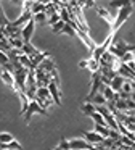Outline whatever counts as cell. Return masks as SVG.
Returning a JSON list of instances; mask_svg holds the SVG:
<instances>
[{
  "mask_svg": "<svg viewBox=\"0 0 135 150\" xmlns=\"http://www.w3.org/2000/svg\"><path fill=\"white\" fill-rule=\"evenodd\" d=\"M132 13H134V5H132V2H125V5L117 11V15H116L114 24H112V28H111V33H112V34L117 33L119 28H121L122 24H124L125 21L129 20V16H130Z\"/></svg>",
  "mask_w": 135,
  "mask_h": 150,
  "instance_id": "6da1fadb",
  "label": "cell"
},
{
  "mask_svg": "<svg viewBox=\"0 0 135 150\" xmlns=\"http://www.w3.org/2000/svg\"><path fill=\"white\" fill-rule=\"evenodd\" d=\"M108 52L112 53L116 58L121 60V57L124 55V53H127V52H135V47H134V45H129V44L125 42V40H122V39H117V40H112V44L109 45Z\"/></svg>",
  "mask_w": 135,
  "mask_h": 150,
  "instance_id": "7a4b0ae2",
  "label": "cell"
},
{
  "mask_svg": "<svg viewBox=\"0 0 135 150\" xmlns=\"http://www.w3.org/2000/svg\"><path fill=\"white\" fill-rule=\"evenodd\" d=\"M114 36H116V34H112V33H111V34H109V36L105 39V40H103V44H101V45H96V47H95V50L92 52V58H93V60L100 62V58L103 57V53H105V52H108L109 45L112 44V40H114Z\"/></svg>",
  "mask_w": 135,
  "mask_h": 150,
  "instance_id": "3957f363",
  "label": "cell"
},
{
  "mask_svg": "<svg viewBox=\"0 0 135 150\" xmlns=\"http://www.w3.org/2000/svg\"><path fill=\"white\" fill-rule=\"evenodd\" d=\"M35 113H39V115H47V110H45V108H42L40 105L37 103V102L35 100H31V103H29V108H27V111H26L24 115H22V118H24V121L26 123H31V118L34 116Z\"/></svg>",
  "mask_w": 135,
  "mask_h": 150,
  "instance_id": "277c9868",
  "label": "cell"
},
{
  "mask_svg": "<svg viewBox=\"0 0 135 150\" xmlns=\"http://www.w3.org/2000/svg\"><path fill=\"white\" fill-rule=\"evenodd\" d=\"M101 74H100V71L93 73L92 74V89H90L89 95H87V102H90L93 97H95L96 94L100 92V89H101Z\"/></svg>",
  "mask_w": 135,
  "mask_h": 150,
  "instance_id": "5b68a950",
  "label": "cell"
},
{
  "mask_svg": "<svg viewBox=\"0 0 135 150\" xmlns=\"http://www.w3.org/2000/svg\"><path fill=\"white\" fill-rule=\"evenodd\" d=\"M31 20H32V13H31V10H27V11H22L15 21H10V24L15 26V28H24Z\"/></svg>",
  "mask_w": 135,
  "mask_h": 150,
  "instance_id": "8992f818",
  "label": "cell"
},
{
  "mask_svg": "<svg viewBox=\"0 0 135 150\" xmlns=\"http://www.w3.org/2000/svg\"><path fill=\"white\" fill-rule=\"evenodd\" d=\"M82 136H84V140L89 142L90 145H100V144H103V140H105V137H101L98 132H95V131H92V132L85 131V132H82Z\"/></svg>",
  "mask_w": 135,
  "mask_h": 150,
  "instance_id": "52a82bcc",
  "label": "cell"
},
{
  "mask_svg": "<svg viewBox=\"0 0 135 150\" xmlns=\"http://www.w3.org/2000/svg\"><path fill=\"white\" fill-rule=\"evenodd\" d=\"M34 28H35V21H34V18H32L21 31V37H22V40H24V44H31V37H32V34H34Z\"/></svg>",
  "mask_w": 135,
  "mask_h": 150,
  "instance_id": "ba28073f",
  "label": "cell"
},
{
  "mask_svg": "<svg viewBox=\"0 0 135 150\" xmlns=\"http://www.w3.org/2000/svg\"><path fill=\"white\" fill-rule=\"evenodd\" d=\"M93 145L85 142L84 139H72L69 140V150H92Z\"/></svg>",
  "mask_w": 135,
  "mask_h": 150,
  "instance_id": "9c48e42d",
  "label": "cell"
},
{
  "mask_svg": "<svg viewBox=\"0 0 135 150\" xmlns=\"http://www.w3.org/2000/svg\"><path fill=\"white\" fill-rule=\"evenodd\" d=\"M48 91H50V95H51V98H53V103L60 107V105H61V92H60V86H58L56 82L51 81L50 84H48Z\"/></svg>",
  "mask_w": 135,
  "mask_h": 150,
  "instance_id": "30bf717a",
  "label": "cell"
},
{
  "mask_svg": "<svg viewBox=\"0 0 135 150\" xmlns=\"http://www.w3.org/2000/svg\"><path fill=\"white\" fill-rule=\"evenodd\" d=\"M76 36L79 37V39L82 40L84 44H85V47H87V49L90 50V52H93V50H95L96 44L93 42L92 39H90V36H89V34H87V33H84L82 29H77V31H76Z\"/></svg>",
  "mask_w": 135,
  "mask_h": 150,
  "instance_id": "8fae6325",
  "label": "cell"
},
{
  "mask_svg": "<svg viewBox=\"0 0 135 150\" xmlns=\"http://www.w3.org/2000/svg\"><path fill=\"white\" fill-rule=\"evenodd\" d=\"M95 10H96V13H98V16L101 18V20H105L106 23L112 28V24H114V16L111 15V11L103 8V7H96V5H95Z\"/></svg>",
  "mask_w": 135,
  "mask_h": 150,
  "instance_id": "7c38bea8",
  "label": "cell"
},
{
  "mask_svg": "<svg viewBox=\"0 0 135 150\" xmlns=\"http://www.w3.org/2000/svg\"><path fill=\"white\" fill-rule=\"evenodd\" d=\"M35 69H42V71H45V73H51L53 69H56V65H55V60L53 58H45L44 62L40 63V65L37 66Z\"/></svg>",
  "mask_w": 135,
  "mask_h": 150,
  "instance_id": "4fadbf2b",
  "label": "cell"
},
{
  "mask_svg": "<svg viewBox=\"0 0 135 150\" xmlns=\"http://www.w3.org/2000/svg\"><path fill=\"white\" fill-rule=\"evenodd\" d=\"M124 82H125V78H122V76H116L114 79L111 81V84H109V87L112 89V91L116 92V94H119V92L122 91V86H124Z\"/></svg>",
  "mask_w": 135,
  "mask_h": 150,
  "instance_id": "5bb4252c",
  "label": "cell"
},
{
  "mask_svg": "<svg viewBox=\"0 0 135 150\" xmlns=\"http://www.w3.org/2000/svg\"><path fill=\"white\" fill-rule=\"evenodd\" d=\"M21 50H22V53H24V55L29 57V58H32V57H35V55H39V53H40V50H37L34 45H32V44H24Z\"/></svg>",
  "mask_w": 135,
  "mask_h": 150,
  "instance_id": "9a60e30c",
  "label": "cell"
},
{
  "mask_svg": "<svg viewBox=\"0 0 135 150\" xmlns=\"http://www.w3.org/2000/svg\"><path fill=\"white\" fill-rule=\"evenodd\" d=\"M0 78H2V81L5 82L6 86H10V87H15V78H13L11 73L2 69V71H0Z\"/></svg>",
  "mask_w": 135,
  "mask_h": 150,
  "instance_id": "2e32d148",
  "label": "cell"
},
{
  "mask_svg": "<svg viewBox=\"0 0 135 150\" xmlns=\"http://www.w3.org/2000/svg\"><path fill=\"white\" fill-rule=\"evenodd\" d=\"M48 57H50V53H48V52H40L39 55L32 57V58H31V63H32V66H34V69L37 68V66L40 65V63L44 62L45 58H48Z\"/></svg>",
  "mask_w": 135,
  "mask_h": 150,
  "instance_id": "e0dca14e",
  "label": "cell"
},
{
  "mask_svg": "<svg viewBox=\"0 0 135 150\" xmlns=\"http://www.w3.org/2000/svg\"><path fill=\"white\" fill-rule=\"evenodd\" d=\"M45 7H47V2H34V4H32V8H31L32 16H34V15H39V13H45Z\"/></svg>",
  "mask_w": 135,
  "mask_h": 150,
  "instance_id": "ac0fdd59",
  "label": "cell"
},
{
  "mask_svg": "<svg viewBox=\"0 0 135 150\" xmlns=\"http://www.w3.org/2000/svg\"><path fill=\"white\" fill-rule=\"evenodd\" d=\"M80 111H82L84 115H87V116H90L92 113H95V105L92 103V102H85V103L80 105Z\"/></svg>",
  "mask_w": 135,
  "mask_h": 150,
  "instance_id": "d6986e66",
  "label": "cell"
},
{
  "mask_svg": "<svg viewBox=\"0 0 135 150\" xmlns=\"http://www.w3.org/2000/svg\"><path fill=\"white\" fill-rule=\"evenodd\" d=\"M100 73H101L103 78L109 79V81H112V79L117 76V73H116L114 69H111V68H101V66H100Z\"/></svg>",
  "mask_w": 135,
  "mask_h": 150,
  "instance_id": "ffe728a7",
  "label": "cell"
},
{
  "mask_svg": "<svg viewBox=\"0 0 135 150\" xmlns=\"http://www.w3.org/2000/svg\"><path fill=\"white\" fill-rule=\"evenodd\" d=\"M18 62L21 63V65L24 66V68H27V69H34V66H32V63H31V58H29L27 55H24V53L18 57Z\"/></svg>",
  "mask_w": 135,
  "mask_h": 150,
  "instance_id": "44dd1931",
  "label": "cell"
},
{
  "mask_svg": "<svg viewBox=\"0 0 135 150\" xmlns=\"http://www.w3.org/2000/svg\"><path fill=\"white\" fill-rule=\"evenodd\" d=\"M0 149L2 150H22V147H21L19 142L13 140V142H10V144H3V145H0Z\"/></svg>",
  "mask_w": 135,
  "mask_h": 150,
  "instance_id": "7402d4cb",
  "label": "cell"
},
{
  "mask_svg": "<svg viewBox=\"0 0 135 150\" xmlns=\"http://www.w3.org/2000/svg\"><path fill=\"white\" fill-rule=\"evenodd\" d=\"M95 132H98L101 137H108L109 136V127L108 126H101V124H95Z\"/></svg>",
  "mask_w": 135,
  "mask_h": 150,
  "instance_id": "603a6c76",
  "label": "cell"
},
{
  "mask_svg": "<svg viewBox=\"0 0 135 150\" xmlns=\"http://www.w3.org/2000/svg\"><path fill=\"white\" fill-rule=\"evenodd\" d=\"M90 118L93 120V123H95V124H101V126H108V124H106V121H105V118H103L101 115L98 113V111H95V113H92V115H90Z\"/></svg>",
  "mask_w": 135,
  "mask_h": 150,
  "instance_id": "cb8c5ba5",
  "label": "cell"
},
{
  "mask_svg": "<svg viewBox=\"0 0 135 150\" xmlns=\"http://www.w3.org/2000/svg\"><path fill=\"white\" fill-rule=\"evenodd\" d=\"M15 140V137L11 136L10 132H0V145H3V144H10Z\"/></svg>",
  "mask_w": 135,
  "mask_h": 150,
  "instance_id": "d4e9b609",
  "label": "cell"
},
{
  "mask_svg": "<svg viewBox=\"0 0 135 150\" xmlns=\"http://www.w3.org/2000/svg\"><path fill=\"white\" fill-rule=\"evenodd\" d=\"M8 24H10V20L6 18L5 11H3V8H2V2H0V28H6Z\"/></svg>",
  "mask_w": 135,
  "mask_h": 150,
  "instance_id": "484cf974",
  "label": "cell"
},
{
  "mask_svg": "<svg viewBox=\"0 0 135 150\" xmlns=\"http://www.w3.org/2000/svg\"><path fill=\"white\" fill-rule=\"evenodd\" d=\"M134 58H135V52H127V53H124V55L121 57V60H119V62L124 63V65H127V63L134 62Z\"/></svg>",
  "mask_w": 135,
  "mask_h": 150,
  "instance_id": "4316f807",
  "label": "cell"
},
{
  "mask_svg": "<svg viewBox=\"0 0 135 150\" xmlns=\"http://www.w3.org/2000/svg\"><path fill=\"white\" fill-rule=\"evenodd\" d=\"M90 102H92V103L95 105V107H96V105H106V103H108V102H106V98L103 97V95L100 94V92H98V94H96V95H95V97H93Z\"/></svg>",
  "mask_w": 135,
  "mask_h": 150,
  "instance_id": "83f0119b",
  "label": "cell"
},
{
  "mask_svg": "<svg viewBox=\"0 0 135 150\" xmlns=\"http://www.w3.org/2000/svg\"><path fill=\"white\" fill-rule=\"evenodd\" d=\"M87 68L90 69V73H96V71H100V62H96V60H93V58H90L89 60V66Z\"/></svg>",
  "mask_w": 135,
  "mask_h": 150,
  "instance_id": "f1b7e54d",
  "label": "cell"
},
{
  "mask_svg": "<svg viewBox=\"0 0 135 150\" xmlns=\"http://www.w3.org/2000/svg\"><path fill=\"white\" fill-rule=\"evenodd\" d=\"M8 44H10L11 49H22L24 40H22V39H8Z\"/></svg>",
  "mask_w": 135,
  "mask_h": 150,
  "instance_id": "f546056e",
  "label": "cell"
},
{
  "mask_svg": "<svg viewBox=\"0 0 135 150\" xmlns=\"http://www.w3.org/2000/svg\"><path fill=\"white\" fill-rule=\"evenodd\" d=\"M64 24H66L64 21H58V23L55 24V26H51V33H53V34H60L61 31H63Z\"/></svg>",
  "mask_w": 135,
  "mask_h": 150,
  "instance_id": "4dcf8cb0",
  "label": "cell"
},
{
  "mask_svg": "<svg viewBox=\"0 0 135 150\" xmlns=\"http://www.w3.org/2000/svg\"><path fill=\"white\" fill-rule=\"evenodd\" d=\"M58 21H61V16H60V13H55V15H51V16L48 18L47 23L50 24V28H51V26H55V24H56Z\"/></svg>",
  "mask_w": 135,
  "mask_h": 150,
  "instance_id": "1f68e13d",
  "label": "cell"
},
{
  "mask_svg": "<svg viewBox=\"0 0 135 150\" xmlns=\"http://www.w3.org/2000/svg\"><path fill=\"white\" fill-rule=\"evenodd\" d=\"M10 63V58H8V55H6L5 52H2V50H0V66H6Z\"/></svg>",
  "mask_w": 135,
  "mask_h": 150,
  "instance_id": "d6a6232c",
  "label": "cell"
},
{
  "mask_svg": "<svg viewBox=\"0 0 135 150\" xmlns=\"http://www.w3.org/2000/svg\"><path fill=\"white\" fill-rule=\"evenodd\" d=\"M121 136H122V134L121 132H119V131H114V129H109V139H111V140H114V142H116V140H121Z\"/></svg>",
  "mask_w": 135,
  "mask_h": 150,
  "instance_id": "836d02e7",
  "label": "cell"
},
{
  "mask_svg": "<svg viewBox=\"0 0 135 150\" xmlns=\"http://www.w3.org/2000/svg\"><path fill=\"white\" fill-rule=\"evenodd\" d=\"M34 21H37V23H47L48 21V16L45 13H39V15H34Z\"/></svg>",
  "mask_w": 135,
  "mask_h": 150,
  "instance_id": "e575fe53",
  "label": "cell"
},
{
  "mask_svg": "<svg viewBox=\"0 0 135 150\" xmlns=\"http://www.w3.org/2000/svg\"><path fill=\"white\" fill-rule=\"evenodd\" d=\"M61 34H68V36L74 37V36H76V31H74L72 28L69 26V24H64V28H63V31H61Z\"/></svg>",
  "mask_w": 135,
  "mask_h": 150,
  "instance_id": "d590c367",
  "label": "cell"
},
{
  "mask_svg": "<svg viewBox=\"0 0 135 150\" xmlns=\"http://www.w3.org/2000/svg\"><path fill=\"white\" fill-rule=\"evenodd\" d=\"M124 5H125V2H109V7H111V8H117V10H121Z\"/></svg>",
  "mask_w": 135,
  "mask_h": 150,
  "instance_id": "8d00e7d4",
  "label": "cell"
},
{
  "mask_svg": "<svg viewBox=\"0 0 135 150\" xmlns=\"http://www.w3.org/2000/svg\"><path fill=\"white\" fill-rule=\"evenodd\" d=\"M82 7H95V2H92V0H87V2H82Z\"/></svg>",
  "mask_w": 135,
  "mask_h": 150,
  "instance_id": "74e56055",
  "label": "cell"
},
{
  "mask_svg": "<svg viewBox=\"0 0 135 150\" xmlns=\"http://www.w3.org/2000/svg\"><path fill=\"white\" fill-rule=\"evenodd\" d=\"M89 66V60H82V62H79V68H87Z\"/></svg>",
  "mask_w": 135,
  "mask_h": 150,
  "instance_id": "f35d334b",
  "label": "cell"
},
{
  "mask_svg": "<svg viewBox=\"0 0 135 150\" xmlns=\"http://www.w3.org/2000/svg\"><path fill=\"white\" fill-rule=\"evenodd\" d=\"M92 150H108V149H106V147H103L101 144H100V145H93Z\"/></svg>",
  "mask_w": 135,
  "mask_h": 150,
  "instance_id": "ab89813d",
  "label": "cell"
},
{
  "mask_svg": "<svg viewBox=\"0 0 135 150\" xmlns=\"http://www.w3.org/2000/svg\"><path fill=\"white\" fill-rule=\"evenodd\" d=\"M130 100H134V102H135V91L130 94Z\"/></svg>",
  "mask_w": 135,
  "mask_h": 150,
  "instance_id": "60d3db41",
  "label": "cell"
},
{
  "mask_svg": "<svg viewBox=\"0 0 135 150\" xmlns=\"http://www.w3.org/2000/svg\"><path fill=\"white\" fill-rule=\"evenodd\" d=\"M134 62H135V58H134Z\"/></svg>",
  "mask_w": 135,
  "mask_h": 150,
  "instance_id": "b9f144b4",
  "label": "cell"
},
{
  "mask_svg": "<svg viewBox=\"0 0 135 150\" xmlns=\"http://www.w3.org/2000/svg\"><path fill=\"white\" fill-rule=\"evenodd\" d=\"M53 150H56V149H53Z\"/></svg>",
  "mask_w": 135,
  "mask_h": 150,
  "instance_id": "7bdbcfd3",
  "label": "cell"
}]
</instances>
